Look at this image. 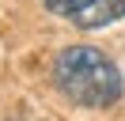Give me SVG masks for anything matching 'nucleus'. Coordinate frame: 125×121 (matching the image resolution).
<instances>
[{
  "label": "nucleus",
  "mask_w": 125,
  "mask_h": 121,
  "mask_svg": "<svg viewBox=\"0 0 125 121\" xmlns=\"http://www.w3.org/2000/svg\"><path fill=\"white\" fill-rule=\"evenodd\" d=\"M87 4H91V0H46V11L57 15V19H68V23H72Z\"/></svg>",
  "instance_id": "7ed1b4c3"
},
{
  "label": "nucleus",
  "mask_w": 125,
  "mask_h": 121,
  "mask_svg": "<svg viewBox=\"0 0 125 121\" xmlns=\"http://www.w3.org/2000/svg\"><path fill=\"white\" fill-rule=\"evenodd\" d=\"M117 19H125V0H91L72 23L80 30H99V27H110Z\"/></svg>",
  "instance_id": "f03ea898"
},
{
  "label": "nucleus",
  "mask_w": 125,
  "mask_h": 121,
  "mask_svg": "<svg viewBox=\"0 0 125 121\" xmlns=\"http://www.w3.org/2000/svg\"><path fill=\"white\" fill-rule=\"evenodd\" d=\"M53 83L72 106L106 110L121 98V72L95 45H68L53 60Z\"/></svg>",
  "instance_id": "f257e3e1"
}]
</instances>
